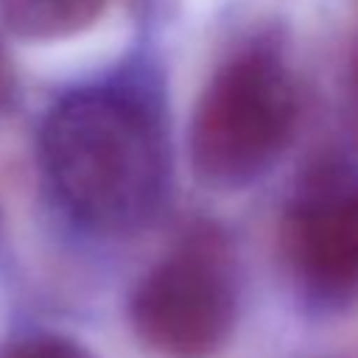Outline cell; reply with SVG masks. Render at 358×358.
Returning a JSON list of instances; mask_svg holds the SVG:
<instances>
[{"instance_id":"6da1fadb","label":"cell","mask_w":358,"mask_h":358,"mask_svg":"<svg viewBox=\"0 0 358 358\" xmlns=\"http://www.w3.org/2000/svg\"><path fill=\"white\" fill-rule=\"evenodd\" d=\"M42 162L62 204L101 232L143 227L165 196L159 129L126 92L81 90L62 98L42 126Z\"/></svg>"},{"instance_id":"7a4b0ae2","label":"cell","mask_w":358,"mask_h":358,"mask_svg":"<svg viewBox=\"0 0 358 358\" xmlns=\"http://www.w3.org/2000/svg\"><path fill=\"white\" fill-rule=\"evenodd\" d=\"M296 98L282 62L268 50L227 59L201 90L190 117V165L213 187L257 182L282 157Z\"/></svg>"},{"instance_id":"3957f363","label":"cell","mask_w":358,"mask_h":358,"mask_svg":"<svg viewBox=\"0 0 358 358\" xmlns=\"http://www.w3.org/2000/svg\"><path fill=\"white\" fill-rule=\"evenodd\" d=\"M238 291L213 243H187L159 260L131 291L137 338L165 358H213L235 330Z\"/></svg>"},{"instance_id":"277c9868","label":"cell","mask_w":358,"mask_h":358,"mask_svg":"<svg viewBox=\"0 0 358 358\" xmlns=\"http://www.w3.org/2000/svg\"><path fill=\"white\" fill-rule=\"evenodd\" d=\"M285 255L296 274L324 296L358 288V185L310 190L288 213Z\"/></svg>"},{"instance_id":"5b68a950","label":"cell","mask_w":358,"mask_h":358,"mask_svg":"<svg viewBox=\"0 0 358 358\" xmlns=\"http://www.w3.org/2000/svg\"><path fill=\"white\" fill-rule=\"evenodd\" d=\"M106 0H0L3 25L28 42H53L87 31Z\"/></svg>"},{"instance_id":"8992f818","label":"cell","mask_w":358,"mask_h":358,"mask_svg":"<svg viewBox=\"0 0 358 358\" xmlns=\"http://www.w3.org/2000/svg\"><path fill=\"white\" fill-rule=\"evenodd\" d=\"M3 358H95V355L64 336H31L8 347Z\"/></svg>"},{"instance_id":"52a82bcc","label":"cell","mask_w":358,"mask_h":358,"mask_svg":"<svg viewBox=\"0 0 358 358\" xmlns=\"http://www.w3.org/2000/svg\"><path fill=\"white\" fill-rule=\"evenodd\" d=\"M355 81H358V50H355Z\"/></svg>"},{"instance_id":"ba28073f","label":"cell","mask_w":358,"mask_h":358,"mask_svg":"<svg viewBox=\"0 0 358 358\" xmlns=\"http://www.w3.org/2000/svg\"><path fill=\"white\" fill-rule=\"evenodd\" d=\"M355 126H358V123H355Z\"/></svg>"}]
</instances>
